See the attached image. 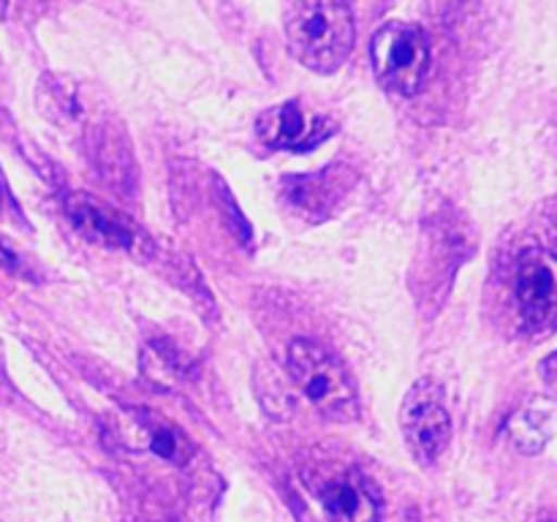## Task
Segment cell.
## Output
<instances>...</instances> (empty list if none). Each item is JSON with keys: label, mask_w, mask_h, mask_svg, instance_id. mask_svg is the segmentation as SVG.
Wrapping results in <instances>:
<instances>
[{"label": "cell", "mask_w": 557, "mask_h": 522, "mask_svg": "<svg viewBox=\"0 0 557 522\" xmlns=\"http://www.w3.org/2000/svg\"><path fill=\"white\" fill-rule=\"evenodd\" d=\"M288 49L305 69L332 74L354 49V16L337 0H294L283 11Z\"/></svg>", "instance_id": "6da1fadb"}, {"label": "cell", "mask_w": 557, "mask_h": 522, "mask_svg": "<svg viewBox=\"0 0 557 522\" xmlns=\"http://www.w3.org/2000/svg\"><path fill=\"white\" fill-rule=\"evenodd\" d=\"M288 373L324 417L335 422H351L359 417V395L351 375L319 343L294 340L288 348Z\"/></svg>", "instance_id": "7a4b0ae2"}, {"label": "cell", "mask_w": 557, "mask_h": 522, "mask_svg": "<svg viewBox=\"0 0 557 522\" xmlns=\"http://www.w3.org/2000/svg\"><path fill=\"white\" fill-rule=\"evenodd\" d=\"M375 79L400 96H417L430 74V44L419 27L389 22L370 41Z\"/></svg>", "instance_id": "3957f363"}, {"label": "cell", "mask_w": 557, "mask_h": 522, "mask_svg": "<svg viewBox=\"0 0 557 522\" xmlns=\"http://www.w3.org/2000/svg\"><path fill=\"white\" fill-rule=\"evenodd\" d=\"M400 427L408 449L422 465H433L444 455L451 440V417L433 381L422 378L411 386L403 400Z\"/></svg>", "instance_id": "277c9868"}, {"label": "cell", "mask_w": 557, "mask_h": 522, "mask_svg": "<svg viewBox=\"0 0 557 522\" xmlns=\"http://www.w3.org/2000/svg\"><path fill=\"white\" fill-rule=\"evenodd\" d=\"M517 302L528 326L544 330L557 321V256L531 248L517 261Z\"/></svg>", "instance_id": "5b68a950"}, {"label": "cell", "mask_w": 557, "mask_h": 522, "mask_svg": "<svg viewBox=\"0 0 557 522\" xmlns=\"http://www.w3.org/2000/svg\"><path fill=\"white\" fill-rule=\"evenodd\" d=\"M63 210L69 215V221L76 226V232L90 239V243L125 250H131L136 245L134 226L128 221H123V215H117L112 207L92 199L90 194L65 196Z\"/></svg>", "instance_id": "8992f818"}, {"label": "cell", "mask_w": 557, "mask_h": 522, "mask_svg": "<svg viewBox=\"0 0 557 522\" xmlns=\"http://www.w3.org/2000/svg\"><path fill=\"white\" fill-rule=\"evenodd\" d=\"M315 493L330 522H379V500L359 473H332Z\"/></svg>", "instance_id": "52a82bcc"}, {"label": "cell", "mask_w": 557, "mask_h": 522, "mask_svg": "<svg viewBox=\"0 0 557 522\" xmlns=\"http://www.w3.org/2000/svg\"><path fill=\"white\" fill-rule=\"evenodd\" d=\"M321 123L310 117L297 101H286L281 107H272L256 120V130L270 147L281 150H308L315 141L324 139Z\"/></svg>", "instance_id": "ba28073f"}, {"label": "cell", "mask_w": 557, "mask_h": 522, "mask_svg": "<svg viewBox=\"0 0 557 522\" xmlns=\"http://www.w3.org/2000/svg\"><path fill=\"white\" fill-rule=\"evenodd\" d=\"M354 183V174L346 172L343 166L324 169L319 174H308V177H294L288 179V199L305 212L313 215H326L330 207L341 199Z\"/></svg>", "instance_id": "9c48e42d"}, {"label": "cell", "mask_w": 557, "mask_h": 522, "mask_svg": "<svg viewBox=\"0 0 557 522\" xmlns=\"http://www.w3.org/2000/svg\"><path fill=\"white\" fill-rule=\"evenodd\" d=\"M145 433H147L145 446L156 457H161V460H166V462H174V465H183V462L188 460V455H190L188 440H185L183 433H180V430H174L172 424L150 422V419H147Z\"/></svg>", "instance_id": "30bf717a"}, {"label": "cell", "mask_w": 557, "mask_h": 522, "mask_svg": "<svg viewBox=\"0 0 557 522\" xmlns=\"http://www.w3.org/2000/svg\"><path fill=\"white\" fill-rule=\"evenodd\" d=\"M509 435L522 451H528V455H533V451L542 449L544 440H547L544 424L539 422L536 413H533V411H520L517 417H511Z\"/></svg>", "instance_id": "8fae6325"}, {"label": "cell", "mask_w": 557, "mask_h": 522, "mask_svg": "<svg viewBox=\"0 0 557 522\" xmlns=\"http://www.w3.org/2000/svg\"><path fill=\"white\" fill-rule=\"evenodd\" d=\"M539 373H542V381L547 384V389L557 397V353H553V357H547L539 364Z\"/></svg>", "instance_id": "7c38bea8"}, {"label": "cell", "mask_w": 557, "mask_h": 522, "mask_svg": "<svg viewBox=\"0 0 557 522\" xmlns=\"http://www.w3.org/2000/svg\"><path fill=\"white\" fill-rule=\"evenodd\" d=\"M5 196H9V190H5L3 174H0V212H3V207H5Z\"/></svg>", "instance_id": "4fadbf2b"}, {"label": "cell", "mask_w": 557, "mask_h": 522, "mask_svg": "<svg viewBox=\"0 0 557 522\" xmlns=\"http://www.w3.org/2000/svg\"><path fill=\"white\" fill-rule=\"evenodd\" d=\"M544 522H557V520H544Z\"/></svg>", "instance_id": "5bb4252c"}]
</instances>
